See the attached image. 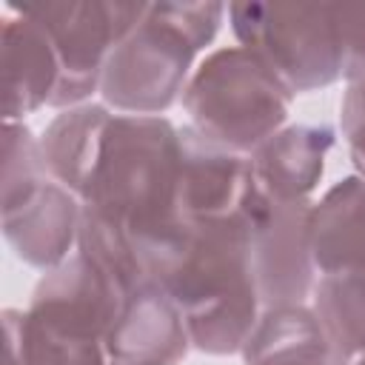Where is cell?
<instances>
[{
    "instance_id": "obj_21",
    "label": "cell",
    "mask_w": 365,
    "mask_h": 365,
    "mask_svg": "<svg viewBox=\"0 0 365 365\" xmlns=\"http://www.w3.org/2000/svg\"><path fill=\"white\" fill-rule=\"evenodd\" d=\"M339 128L348 143L356 177L365 180V83H348L339 106Z\"/></svg>"
},
{
    "instance_id": "obj_18",
    "label": "cell",
    "mask_w": 365,
    "mask_h": 365,
    "mask_svg": "<svg viewBox=\"0 0 365 365\" xmlns=\"http://www.w3.org/2000/svg\"><path fill=\"white\" fill-rule=\"evenodd\" d=\"M314 317L348 362L365 351V274H322L314 282Z\"/></svg>"
},
{
    "instance_id": "obj_16",
    "label": "cell",
    "mask_w": 365,
    "mask_h": 365,
    "mask_svg": "<svg viewBox=\"0 0 365 365\" xmlns=\"http://www.w3.org/2000/svg\"><path fill=\"white\" fill-rule=\"evenodd\" d=\"M111 117L114 114L108 111V106L83 103L74 108H63L40 137L48 177L77 197H83L88 185Z\"/></svg>"
},
{
    "instance_id": "obj_9",
    "label": "cell",
    "mask_w": 365,
    "mask_h": 365,
    "mask_svg": "<svg viewBox=\"0 0 365 365\" xmlns=\"http://www.w3.org/2000/svg\"><path fill=\"white\" fill-rule=\"evenodd\" d=\"M83 202L57 180L43 177L9 197H3V234L14 254L34 268H54L80 234Z\"/></svg>"
},
{
    "instance_id": "obj_7",
    "label": "cell",
    "mask_w": 365,
    "mask_h": 365,
    "mask_svg": "<svg viewBox=\"0 0 365 365\" xmlns=\"http://www.w3.org/2000/svg\"><path fill=\"white\" fill-rule=\"evenodd\" d=\"M311 205V200H279L268 194L257 177L240 202L262 308L302 305L314 288Z\"/></svg>"
},
{
    "instance_id": "obj_12",
    "label": "cell",
    "mask_w": 365,
    "mask_h": 365,
    "mask_svg": "<svg viewBox=\"0 0 365 365\" xmlns=\"http://www.w3.org/2000/svg\"><path fill=\"white\" fill-rule=\"evenodd\" d=\"M14 11V9H11ZM3 120L17 123L40 106H51L60 63L48 34L29 14L3 17Z\"/></svg>"
},
{
    "instance_id": "obj_2",
    "label": "cell",
    "mask_w": 365,
    "mask_h": 365,
    "mask_svg": "<svg viewBox=\"0 0 365 365\" xmlns=\"http://www.w3.org/2000/svg\"><path fill=\"white\" fill-rule=\"evenodd\" d=\"M151 279L180 308L191 348L211 356L240 354L262 314L240 208L188 220L182 242Z\"/></svg>"
},
{
    "instance_id": "obj_22",
    "label": "cell",
    "mask_w": 365,
    "mask_h": 365,
    "mask_svg": "<svg viewBox=\"0 0 365 365\" xmlns=\"http://www.w3.org/2000/svg\"><path fill=\"white\" fill-rule=\"evenodd\" d=\"M354 365H365V351H362V354L356 356V362H354Z\"/></svg>"
},
{
    "instance_id": "obj_13",
    "label": "cell",
    "mask_w": 365,
    "mask_h": 365,
    "mask_svg": "<svg viewBox=\"0 0 365 365\" xmlns=\"http://www.w3.org/2000/svg\"><path fill=\"white\" fill-rule=\"evenodd\" d=\"M311 257L319 274H365L362 177H342L311 205Z\"/></svg>"
},
{
    "instance_id": "obj_19",
    "label": "cell",
    "mask_w": 365,
    "mask_h": 365,
    "mask_svg": "<svg viewBox=\"0 0 365 365\" xmlns=\"http://www.w3.org/2000/svg\"><path fill=\"white\" fill-rule=\"evenodd\" d=\"M48 177L40 140L23 123H3V197Z\"/></svg>"
},
{
    "instance_id": "obj_3",
    "label": "cell",
    "mask_w": 365,
    "mask_h": 365,
    "mask_svg": "<svg viewBox=\"0 0 365 365\" xmlns=\"http://www.w3.org/2000/svg\"><path fill=\"white\" fill-rule=\"evenodd\" d=\"M228 6L148 3L143 20L108 54L100 97L120 114L160 117L185 91L197 51H202Z\"/></svg>"
},
{
    "instance_id": "obj_15",
    "label": "cell",
    "mask_w": 365,
    "mask_h": 365,
    "mask_svg": "<svg viewBox=\"0 0 365 365\" xmlns=\"http://www.w3.org/2000/svg\"><path fill=\"white\" fill-rule=\"evenodd\" d=\"M240 354L242 365H348L305 305L262 308Z\"/></svg>"
},
{
    "instance_id": "obj_5",
    "label": "cell",
    "mask_w": 365,
    "mask_h": 365,
    "mask_svg": "<svg viewBox=\"0 0 365 365\" xmlns=\"http://www.w3.org/2000/svg\"><path fill=\"white\" fill-rule=\"evenodd\" d=\"M228 17L240 46L254 51L291 94L317 91L342 77L334 3H234Z\"/></svg>"
},
{
    "instance_id": "obj_20",
    "label": "cell",
    "mask_w": 365,
    "mask_h": 365,
    "mask_svg": "<svg viewBox=\"0 0 365 365\" xmlns=\"http://www.w3.org/2000/svg\"><path fill=\"white\" fill-rule=\"evenodd\" d=\"M336 37L342 51V77L365 83V3H334Z\"/></svg>"
},
{
    "instance_id": "obj_11",
    "label": "cell",
    "mask_w": 365,
    "mask_h": 365,
    "mask_svg": "<svg viewBox=\"0 0 365 365\" xmlns=\"http://www.w3.org/2000/svg\"><path fill=\"white\" fill-rule=\"evenodd\" d=\"M254 180L251 160L194 125L180 128V211L188 220L234 214Z\"/></svg>"
},
{
    "instance_id": "obj_6",
    "label": "cell",
    "mask_w": 365,
    "mask_h": 365,
    "mask_svg": "<svg viewBox=\"0 0 365 365\" xmlns=\"http://www.w3.org/2000/svg\"><path fill=\"white\" fill-rule=\"evenodd\" d=\"M148 3L77 0V3H9V9L29 14L51 40L60 83L51 97L54 108L83 106L100 91V77L117 43L143 20Z\"/></svg>"
},
{
    "instance_id": "obj_10",
    "label": "cell",
    "mask_w": 365,
    "mask_h": 365,
    "mask_svg": "<svg viewBox=\"0 0 365 365\" xmlns=\"http://www.w3.org/2000/svg\"><path fill=\"white\" fill-rule=\"evenodd\" d=\"M191 348L174 299L154 282L134 285L106 334V354L120 365H180Z\"/></svg>"
},
{
    "instance_id": "obj_14",
    "label": "cell",
    "mask_w": 365,
    "mask_h": 365,
    "mask_svg": "<svg viewBox=\"0 0 365 365\" xmlns=\"http://www.w3.org/2000/svg\"><path fill=\"white\" fill-rule=\"evenodd\" d=\"M334 145L328 125H288L268 137L248 160L257 182L279 200H308Z\"/></svg>"
},
{
    "instance_id": "obj_8",
    "label": "cell",
    "mask_w": 365,
    "mask_h": 365,
    "mask_svg": "<svg viewBox=\"0 0 365 365\" xmlns=\"http://www.w3.org/2000/svg\"><path fill=\"white\" fill-rule=\"evenodd\" d=\"M125 294L97 262L74 251L40 277L26 311L60 334L106 342Z\"/></svg>"
},
{
    "instance_id": "obj_17",
    "label": "cell",
    "mask_w": 365,
    "mask_h": 365,
    "mask_svg": "<svg viewBox=\"0 0 365 365\" xmlns=\"http://www.w3.org/2000/svg\"><path fill=\"white\" fill-rule=\"evenodd\" d=\"M6 362L3 365H111L106 342L60 334L37 322L29 311L6 308Z\"/></svg>"
},
{
    "instance_id": "obj_23",
    "label": "cell",
    "mask_w": 365,
    "mask_h": 365,
    "mask_svg": "<svg viewBox=\"0 0 365 365\" xmlns=\"http://www.w3.org/2000/svg\"><path fill=\"white\" fill-rule=\"evenodd\" d=\"M111 365H120V362H114V359H111Z\"/></svg>"
},
{
    "instance_id": "obj_1",
    "label": "cell",
    "mask_w": 365,
    "mask_h": 365,
    "mask_svg": "<svg viewBox=\"0 0 365 365\" xmlns=\"http://www.w3.org/2000/svg\"><path fill=\"white\" fill-rule=\"evenodd\" d=\"M80 202L125 240L151 279L188 225L180 211V128L165 117L114 114Z\"/></svg>"
},
{
    "instance_id": "obj_4",
    "label": "cell",
    "mask_w": 365,
    "mask_h": 365,
    "mask_svg": "<svg viewBox=\"0 0 365 365\" xmlns=\"http://www.w3.org/2000/svg\"><path fill=\"white\" fill-rule=\"evenodd\" d=\"M180 100L200 134L237 154H254L285 125L294 94L254 51L228 46L191 71Z\"/></svg>"
}]
</instances>
